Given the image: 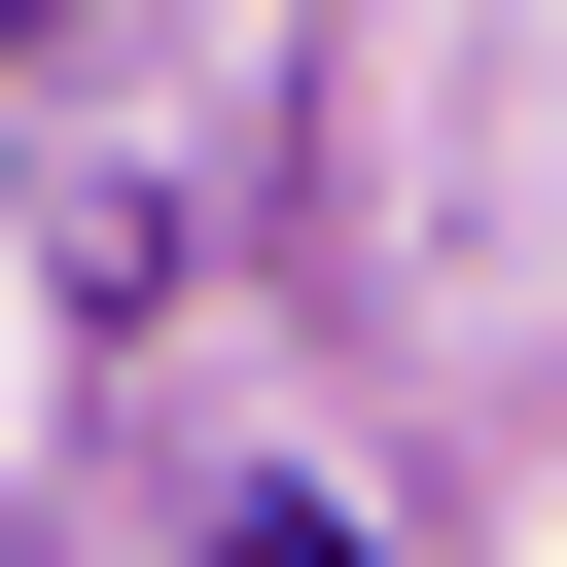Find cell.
<instances>
[{
	"label": "cell",
	"instance_id": "cell-1",
	"mask_svg": "<svg viewBox=\"0 0 567 567\" xmlns=\"http://www.w3.org/2000/svg\"><path fill=\"white\" fill-rule=\"evenodd\" d=\"M213 567H390V532H354V496H248V532H213Z\"/></svg>",
	"mask_w": 567,
	"mask_h": 567
},
{
	"label": "cell",
	"instance_id": "cell-2",
	"mask_svg": "<svg viewBox=\"0 0 567 567\" xmlns=\"http://www.w3.org/2000/svg\"><path fill=\"white\" fill-rule=\"evenodd\" d=\"M0 35H71V0H0Z\"/></svg>",
	"mask_w": 567,
	"mask_h": 567
}]
</instances>
